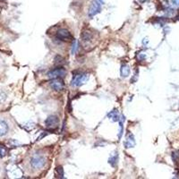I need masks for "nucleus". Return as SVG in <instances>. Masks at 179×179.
Instances as JSON below:
<instances>
[{"label":"nucleus","mask_w":179,"mask_h":179,"mask_svg":"<svg viewBox=\"0 0 179 179\" xmlns=\"http://www.w3.org/2000/svg\"><path fill=\"white\" fill-rule=\"evenodd\" d=\"M47 164V158L40 153H35L30 160V167L34 170H40Z\"/></svg>","instance_id":"nucleus-1"},{"label":"nucleus","mask_w":179,"mask_h":179,"mask_svg":"<svg viewBox=\"0 0 179 179\" xmlns=\"http://www.w3.org/2000/svg\"><path fill=\"white\" fill-rule=\"evenodd\" d=\"M90 78V75L87 73H81V74H77L75 75H74L72 82H71V85L73 87H81L82 85L85 84L88 82Z\"/></svg>","instance_id":"nucleus-2"},{"label":"nucleus","mask_w":179,"mask_h":179,"mask_svg":"<svg viewBox=\"0 0 179 179\" xmlns=\"http://www.w3.org/2000/svg\"><path fill=\"white\" fill-rule=\"evenodd\" d=\"M100 11H101V4L98 0H92L88 9V16L89 18L94 17Z\"/></svg>","instance_id":"nucleus-3"},{"label":"nucleus","mask_w":179,"mask_h":179,"mask_svg":"<svg viewBox=\"0 0 179 179\" xmlns=\"http://www.w3.org/2000/svg\"><path fill=\"white\" fill-rule=\"evenodd\" d=\"M49 86L52 90L56 92H62L65 89V83L62 78H54L49 82Z\"/></svg>","instance_id":"nucleus-4"},{"label":"nucleus","mask_w":179,"mask_h":179,"mask_svg":"<svg viewBox=\"0 0 179 179\" xmlns=\"http://www.w3.org/2000/svg\"><path fill=\"white\" fill-rule=\"evenodd\" d=\"M47 75L50 79H54V78H63L66 75V70L64 67H58L49 71Z\"/></svg>","instance_id":"nucleus-5"},{"label":"nucleus","mask_w":179,"mask_h":179,"mask_svg":"<svg viewBox=\"0 0 179 179\" xmlns=\"http://www.w3.org/2000/svg\"><path fill=\"white\" fill-rule=\"evenodd\" d=\"M58 125H59V118L55 115L49 116L45 120V126L49 129H55L58 126Z\"/></svg>","instance_id":"nucleus-6"},{"label":"nucleus","mask_w":179,"mask_h":179,"mask_svg":"<svg viewBox=\"0 0 179 179\" xmlns=\"http://www.w3.org/2000/svg\"><path fill=\"white\" fill-rule=\"evenodd\" d=\"M56 37L59 40H63V41L69 40L72 38L70 32H69L68 30H66V29H59L57 32V33H56Z\"/></svg>","instance_id":"nucleus-7"},{"label":"nucleus","mask_w":179,"mask_h":179,"mask_svg":"<svg viewBox=\"0 0 179 179\" xmlns=\"http://www.w3.org/2000/svg\"><path fill=\"white\" fill-rule=\"evenodd\" d=\"M124 145L126 149H131L135 146V138L132 133H129L126 136V140L125 141Z\"/></svg>","instance_id":"nucleus-8"},{"label":"nucleus","mask_w":179,"mask_h":179,"mask_svg":"<svg viewBox=\"0 0 179 179\" xmlns=\"http://www.w3.org/2000/svg\"><path fill=\"white\" fill-rule=\"evenodd\" d=\"M9 132V125L6 120H0V137L6 136Z\"/></svg>","instance_id":"nucleus-9"},{"label":"nucleus","mask_w":179,"mask_h":179,"mask_svg":"<svg viewBox=\"0 0 179 179\" xmlns=\"http://www.w3.org/2000/svg\"><path fill=\"white\" fill-rule=\"evenodd\" d=\"M108 117L112 121V122H118L120 119V114L118 110L117 109L111 110L109 114H108Z\"/></svg>","instance_id":"nucleus-10"},{"label":"nucleus","mask_w":179,"mask_h":179,"mask_svg":"<svg viewBox=\"0 0 179 179\" xmlns=\"http://www.w3.org/2000/svg\"><path fill=\"white\" fill-rule=\"evenodd\" d=\"M118 160H119V156H118V153L117 151H115L113 153L111 154L109 159V163L110 164L111 167L113 168H116L117 163H118Z\"/></svg>","instance_id":"nucleus-11"},{"label":"nucleus","mask_w":179,"mask_h":179,"mask_svg":"<svg viewBox=\"0 0 179 179\" xmlns=\"http://www.w3.org/2000/svg\"><path fill=\"white\" fill-rule=\"evenodd\" d=\"M131 74V69L128 65H122L120 67V75L124 78L128 77Z\"/></svg>","instance_id":"nucleus-12"},{"label":"nucleus","mask_w":179,"mask_h":179,"mask_svg":"<svg viewBox=\"0 0 179 179\" xmlns=\"http://www.w3.org/2000/svg\"><path fill=\"white\" fill-rule=\"evenodd\" d=\"M93 38V35H92V32L91 31H84L82 33V39L84 41H91Z\"/></svg>","instance_id":"nucleus-13"},{"label":"nucleus","mask_w":179,"mask_h":179,"mask_svg":"<svg viewBox=\"0 0 179 179\" xmlns=\"http://www.w3.org/2000/svg\"><path fill=\"white\" fill-rule=\"evenodd\" d=\"M125 120L126 117L124 116H121L119 121H118V124H119V134H118V140H120L122 136H123V134H124V123H125Z\"/></svg>","instance_id":"nucleus-14"},{"label":"nucleus","mask_w":179,"mask_h":179,"mask_svg":"<svg viewBox=\"0 0 179 179\" xmlns=\"http://www.w3.org/2000/svg\"><path fill=\"white\" fill-rule=\"evenodd\" d=\"M6 100H7V93L4 90L0 89V104H4L6 101Z\"/></svg>","instance_id":"nucleus-15"},{"label":"nucleus","mask_w":179,"mask_h":179,"mask_svg":"<svg viewBox=\"0 0 179 179\" xmlns=\"http://www.w3.org/2000/svg\"><path fill=\"white\" fill-rule=\"evenodd\" d=\"M55 174L57 176V177L58 178H63L64 177V169H63V167H58L55 170Z\"/></svg>","instance_id":"nucleus-16"},{"label":"nucleus","mask_w":179,"mask_h":179,"mask_svg":"<svg viewBox=\"0 0 179 179\" xmlns=\"http://www.w3.org/2000/svg\"><path fill=\"white\" fill-rule=\"evenodd\" d=\"M7 154V148L3 144H0V158L6 157Z\"/></svg>","instance_id":"nucleus-17"},{"label":"nucleus","mask_w":179,"mask_h":179,"mask_svg":"<svg viewBox=\"0 0 179 179\" xmlns=\"http://www.w3.org/2000/svg\"><path fill=\"white\" fill-rule=\"evenodd\" d=\"M78 47H79V42H78V40H75L73 42V45H72V54L73 55L76 54L77 50H78Z\"/></svg>","instance_id":"nucleus-18"},{"label":"nucleus","mask_w":179,"mask_h":179,"mask_svg":"<svg viewBox=\"0 0 179 179\" xmlns=\"http://www.w3.org/2000/svg\"><path fill=\"white\" fill-rule=\"evenodd\" d=\"M137 58H138V59H139V60H141V61H143V59H145V58H146V56H145L144 54H143V53H142V54H139Z\"/></svg>","instance_id":"nucleus-19"},{"label":"nucleus","mask_w":179,"mask_h":179,"mask_svg":"<svg viewBox=\"0 0 179 179\" xmlns=\"http://www.w3.org/2000/svg\"><path fill=\"white\" fill-rule=\"evenodd\" d=\"M171 1H172L173 5H175V6H179V0H171Z\"/></svg>","instance_id":"nucleus-20"},{"label":"nucleus","mask_w":179,"mask_h":179,"mask_svg":"<svg viewBox=\"0 0 179 179\" xmlns=\"http://www.w3.org/2000/svg\"><path fill=\"white\" fill-rule=\"evenodd\" d=\"M98 1H99V2H100V3L101 5H102L103 3H104V0H98Z\"/></svg>","instance_id":"nucleus-21"},{"label":"nucleus","mask_w":179,"mask_h":179,"mask_svg":"<svg viewBox=\"0 0 179 179\" xmlns=\"http://www.w3.org/2000/svg\"><path fill=\"white\" fill-rule=\"evenodd\" d=\"M177 19H178V20H179V16H178V17H177Z\"/></svg>","instance_id":"nucleus-22"},{"label":"nucleus","mask_w":179,"mask_h":179,"mask_svg":"<svg viewBox=\"0 0 179 179\" xmlns=\"http://www.w3.org/2000/svg\"><path fill=\"white\" fill-rule=\"evenodd\" d=\"M0 170H1V167H0Z\"/></svg>","instance_id":"nucleus-23"}]
</instances>
